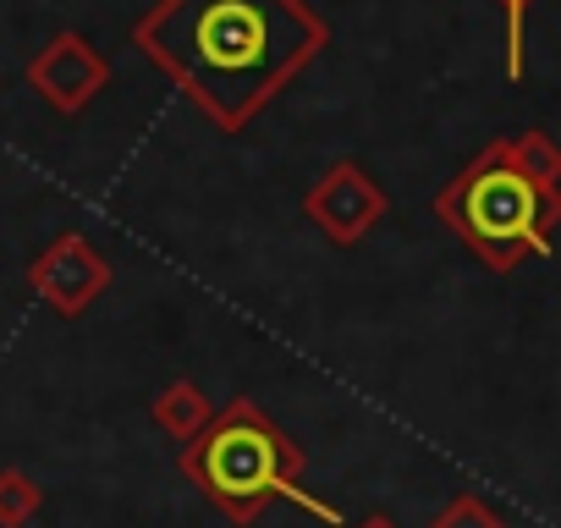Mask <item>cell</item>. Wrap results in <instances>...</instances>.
<instances>
[{
    "label": "cell",
    "mask_w": 561,
    "mask_h": 528,
    "mask_svg": "<svg viewBox=\"0 0 561 528\" xmlns=\"http://www.w3.org/2000/svg\"><path fill=\"white\" fill-rule=\"evenodd\" d=\"M111 83V61L78 34V28H61L34 61H28V89L61 111V116H78L100 89Z\"/></svg>",
    "instance_id": "cell-6"
},
{
    "label": "cell",
    "mask_w": 561,
    "mask_h": 528,
    "mask_svg": "<svg viewBox=\"0 0 561 528\" xmlns=\"http://www.w3.org/2000/svg\"><path fill=\"white\" fill-rule=\"evenodd\" d=\"M45 506V490L23 468H0V528H28Z\"/></svg>",
    "instance_id": "cell-8"
},
{
    "label": "cell",
    "mask_w": 561,
    "mask_h": 528,
    "mask_svg": "<svg viewBox=\"0 0 561 528\" xmlns=\"http://www.w3.org/2000/svg\"><path fill=\"white\" fill-rule=\"evenodd\" d=\"M386 209H391L386 187H380L358 160H336V165L304 193V215H309L336 248L364 242V237L386 220Z\"/></svg>",
    "instance_id": "cell-4"
},
{
    "label": "cell",
    "mask_w": 561,
    "mask_h": 528,
    "mask_svg": "<svg viewBox=\"0 0 561 528\" xmlns=\"http://www.w3.org/2000/svg\"><path fill=\"white\" fill-rule=\"evenodd\" d=\"M182 473L204 490V501H215L231 523H253L270 501H293L304 506L309 517L342 528V512L331 501H320L304 473H309V457L304 446L280 429L259 402L237 397L215 413V424L182 446Z\"/></svg>",
    "instance_id": "cell-3"
},
{
    "label": "cell",
    "mask_w": 561,
    "mask_h": 528,
    "mask_svg": "<svg viewBox=\"0 0 561 528\" xmlns=\"http://www.w3.org/2000/svg\"><path fill=\"white\" fill-rule=\"evenodd\" d=\"M534 0H501V12H506V78L517 83L523 78V18H528Z\"/></svg>",
    "instance_id": "cell-10"
},
{
    "label": "cell",
    "mask_w": 561,
    "mask_h": 528,
    "mask_svg": "<svg viewBox=\"0 0 561 528\" xmlns=\"http://www.w3.org/2000/svg\"><path fill=\"white\" fill-rule=\"evenodd\" d=\"M430 528H506V517H501L484 495L462 490V495H451V501L435 512V523H430Z\"/></svg>",
    "instance_id": "cell-9"
},
{
    "label": "cell",
    "mask_w": 561,
    "mask_h": 528,
    "mask_svg": "<svg viewBox=\"0 0 561 528\" xmlns=\"http://www.w3.org/2000/svg\"><path fill=\"white\" fill-rule=\"evenodd\" d=\"M358 528H397V523H391V517H386V512H375V517H364V523H358Z\"/></svg>",
    "instance_id": "cell-11"
},
{
    "label": "cell",
    "mask_w": 561,
    "mask_h": 528,
    "mask_svg": "<svg viewBox=\"0 0 561 528\" xmlns=\"http://www.w3.org/2000/svg\"><path fill=\"white\" fill-rule=\"evenodd\" d=\"M133 45L220 133H242L331 45L309 0H154Z\"/></svg>",
    "instance_id": "cell-1"
},
{
    "label": "cell",
    "mask_w": 561,
    "mask_h": 528,
    "mask_svg": "<svg viewBox=\"0 0 561 528\" xmlns=\"http://www.w3.org/2000/svg\"><path fill=\"white\" fill-rule=\"evenodd\" d=\"M154 424L171 435V440H182V446H193L209 424H215V408H209V397L193 386V380H171L160 397H154Z\"/></svg>",
    "instance_id": "cell-7"
},
{
    "label": "cell",
    "mask_w": 561,
    "mask_h": 528,
    "mask_svg": "<svg viewBox=\"0 0 561 528\" xmlns=\"http://www.w3.org/2000/svg\"><path fill=\"white\" fill-rule=\"evenodd\" d=\"M430 209L495 276L517 271L523 259H545L561 231V144L545 127L506 133L484 144Z\"/></svg>",
    "instance_id": "cell-2"
},
{
    "label": "cell",
    "mask_w": 561,
    "mask_h": 528,
    "mask_svg": "<svg viewBox=\"0 0 561 528\" xmlns=\"http://www.w3.org/2000/svg\"><path fill=\"white\" fill-rule=\"evenodd\" d=\"M28 287L39 303H50L61 320H78L105 287H111V264L83 231H61L34 264H28Z\"/></svg>",
    "instance_id": "cell-5"
}]
</instances>
